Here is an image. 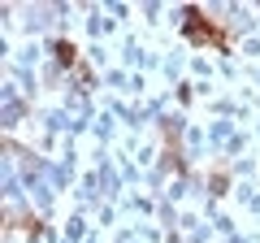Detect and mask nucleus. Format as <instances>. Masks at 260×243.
<instances>
[{
  "instance_id": "nucleus-2",
  "label": "nucleus",
  "mask_w": 260,
  "mask_h": 243,
  "mask_svg": "<svg viewBox=\"0 0 260 243\" xmlns=\"http://www.w3.org/2000/svg\"><path fill=\"white\" fill-rule=\"evenodd\" d=\"M56 61H65V66H70V61H74V48H70V44H56Z\"/></svg>"
},
{
  "instance_id": "nucleus-1",
  "label": "nucleus",
  "mask_w": 260,
  "mask_h": 243,
  "mask_svg": "<svg viewBox=\"0 0 260 243\" xmlns=\"http://www.w3.org/2000/svg\"><path fill=\"white\" fill-rule=\"evenodd\" d=\"M182 35L191 39V44H208V48H217V52H230V39L204 18V9H195V5L182 13Z\"/></svg>"
}]
</instances>
